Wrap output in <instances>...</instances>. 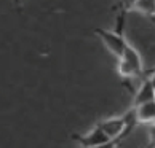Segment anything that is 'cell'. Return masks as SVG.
Here are the masks:
<instances>
[{"label": "cell", "mask_w": 155, "mask_h": 148, "mask_svg": "<svg viewBox=\"0 0 155 148\" xmlns=\"http://www.w3.org/2000/svg\"><path fill=\"white\" fill-rule=\"evenodd\" d=\"M130 11H137L144 16H155V0H136Z\"/></svg>", "instance_id": "8992f818"}, {"label": "cell", "mask_w": 155, "mask_h": 148, "mask_svg": "<svg viewBox=\"0 0 155 148\" xmlns=\"http://www.w3.org/2000/svg\"><path fill=\"white\" fill-rule=\"evenodd\" d=\"M134 2L136 0H118L115 10L118 11V14H126V13H130V10H131Z\"/></svg>", "instance_id": "52a82bcc"}, {"label": "cell", "mask_w": 155, "mask_h": 148, "mask_svg": "<svg viewBox=\"0 0 155 148\" xmlns=\"http://www.w3.org/2000/svg\"><path fill=\"white\" fill-rule=\"evenodd\" d=\"M120 142H122V139H112V140L106 142V143H101V145L91 146V148H118Z\"/></svg>", "instance_id": "ba28073f"}, {"label": "cell", "mask_w": 155, "mask_h": 148, "mask_svg": "<svg viewBox=\"0 0 155 148\" xmlns=\"http://www.w3.org/2000/svg\"><path fill=\"white\" fill-rule=\"evenodd\" d=\"M149 137H150V146H155V123H152L149 129Z\"/></svg>", "instance_id": "9c48e42d"}, {"label": "cell", "mask_w": 155, "mask_h": 148, "mask_svg": "<svg viewBox=\"0 0 155 148\" xmlns=\"http://www.w3.org/2000/svg\"><path fill=\"white\" fill-rule=\"evenodd\" d=\"M144 69H142V61L139 53L128 43L123 49L122 56L118 58V73L122 78H134L141 77Z\"/></svg>", "instance_id": "6da1fadb"}, {"label": "cell", "mask_w": 155, "mask_h": 148, "mask_svg": "<svg viewBox=\"0 0 155 148\" xmlns=\"http://www.w3.org/2000/svg\"><path fill=\"white\" fill-rule=\"evenodd\" d=\"M72 140H75L82 148H91V146L106 143V142L112 140V139L109 137L104 131H102V129L96 124V126L91 129V131H88L87 134H74V135H72Z\"/></svg>", "instance_id": "3957f363"}, {"label": "cell", "mask_w": 155, "mask_h": 148, "mask_svg": "<svg viewBox=\"0 0 155 148\" xmlns=\"http://www.w3.org/2000/svg\"><path fill=\"white\" fill-rule=\"evenodd\" d=\"M150 100H155V89L152 88L150 81L146 78L142 81L141 88L134 93V100H133V107H137L141 104H146V102H150Z\"/></svg>", "instance_id": "5b68a950"}, {"label": "cell", "mask_w": 155, "mask_h": 148, "mask_svg": "<svg viewBox=\"0 0 155 148\" xmlns=\"http://www.w3.org/2000/svg\"><path fill=\"white\" fill-rule=\"evenodd\" d=\"M133 109L137 123H155V100L146 102Z\"/></svg>", "instance_id": "277c9868"}, {"label": "cell", "mask_w": 155, "mask_h": 148, "mask_svg": "<svg viewBox=\"0 0 155 148\" xmlns=\"http://www.w3.org/2000/svg\"><path fill=\"white\" fill-rule=\"evenodd\" d=\"M152 22H155V16H152Z\"/></svg>", "instance_id": "8fae6325"}, {"label": "cell", "mask_w": 155, "mask_h": 148, "mask_svg": "<svg viewBox=\"0 0 155 148\" xmlns=\"http://www.w3.org/2000/svg\"><path fill=\"white\" fill-rule=\"evenodd\" d=\"M13 3L16 5V8L21 10V5H22V0H13Z\"/></svg>", "instance_id": "30bf717a"}, {"label": "cell", "mask_w": 155, "mask_h": 148, "mask_svg": "<svg viewBox=\"0 0 155 148\" xmlns=\"http://www.w3.org/2000/svg\"><path fill=\"white\" fill-rule=\"evenodd\" d=\"M94 35L99 37V40L102 43L106 45V48L110 51L114 56H117L120 58L123 53L125 46L128 43H126V40L123 37V32L122 30H106V29H99V27H96L94 29Z\"/></svg>", "instance_id": "7a4b0ae2"}]
</instances>
